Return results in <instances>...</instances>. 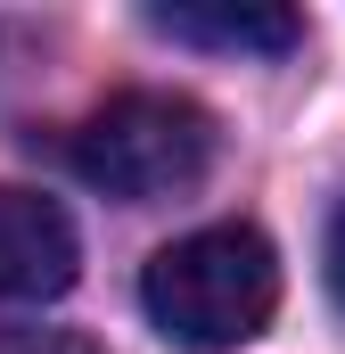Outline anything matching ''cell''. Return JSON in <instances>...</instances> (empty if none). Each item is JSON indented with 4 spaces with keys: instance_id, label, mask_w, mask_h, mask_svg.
I'll list each match as a JSON object with an SVG mask.
<instances>
[{
    "instance_id": "7a4b0ae2",
    "label": "cell",
    "mask_w": 345,
    "mask_h": 354,
    "mask_svg": "<svg viewBox=\"0 0 345 354\" xmlns=\"http://www.w3.org/2000/svg\"><path fill=\"white\" fill-rule=\"evenodd\" d=\"M75 174L124 206H148V198H181L197 189L214 165V115L181 91H115L107 107H90L66 140Z\"/></svg>"
},
{
    "instance_id": "6da1fadb",
    "label": "cell",
    "mask_w": 345,
    "mask_h": 354,
    "mask_svg": "<svg viewBox=\"0 0 345 354\" xmlns=\"http://www.w3.org/2000/svg\"><path fill=\"white\" fill-rule=\"evenodd\" d=\"M140 313L181 354H239L279 313V256L255 223H206L148 256Z\"/></svg>"
},
{
    "instance_id": "277c9868",
    "label": "cell",
    "mask_w": 345,
    "mask_h": 354,
    "mask_svg": "<svg viewBox=\"0 0 345 354\" xmlns=\"http://www.w3.org/2000/svg\"><path fill=\"white\" fill-rule=\"evenodd\" d=\"M148 25L189 50H230V58H288L304 41V17L279 0H157Z\"/></svg>"
},
{
    "instance_id": "3957f363",
    "label": "cell",
    "mask_w": 345,
    "mask_h": 354,
    "mask_svg": "<svg viewBox=\"0 0 345 354\" xmlns=\"http://www.w3.org/2000/svg\"><path fill=\"white\" fill-rule=\"evenodd\" d=\"M75 272H83V239H75L66 206L41 198V189L0 181V297L8 305H50V297L75 288Z\"/></svg>"
},
{
    "instance_id": "8992f818",
    "label": "cell",
    "mask_w": 345,
    "mask_h": 354,
    "mask_svg": "<svg viewBox=\"0 0 345 354\" xmlns=\"http://www.w3.org/2000/svg\"><path fill=\"white\" fill-rule=\"evenodd\" d=\"M0 354H90L83 338H50V330H8Z\"/></svg>"
},
{
    "instance_id": "5b68a950",
    "label": "cell",
    "mask_w": 345,
    "mask_h": 354,
    "mask_svg": "<svg viewBox=\"0 0 345 354\" xmlns=\"http://www.w3.org/2000/svg\"><path fill=\"white\" fill-rule=\"evenodd\" d=\"M321 272H329V297L345 305V198H337V214H329V239H321Z\"/></svg>"
}]
</instances>
